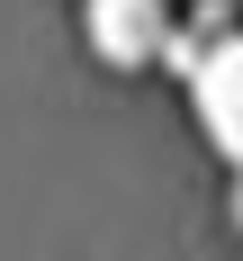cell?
<instances>
[{
  "label": "cell",
  "instance_id": "cell-1",
  "mask_svg": "<svg viewBox=\"0 0 243 261\" xmlns=\"http://www.w3.org/2000/svg\"><path fill=\"white\" fill-rule=\"evenodd\" d=\"M171 0H81V36L108 72H153L162 63V36H171Z\"/></svg>",
  "mask_w": 243,
  "mask_h": 261
},
{
  "label": "cell",
  "instance_id": "cell-2",
  "mask_svg": "<svg viewBox=\"0 0 243 261\" xmlns=\"http://www.w3.org/2000/svg\"><path fill=\"white\" fill-rule=\"evenodd\" d=\"M189 108H198V135L243 171V27H234V36H216L207 63L189 72Z\"/></svg>",
  "mask_w": 243,
  "mask_h": 261
},
{
  "label": "cell",
  "instance_id": "cell-3",
  "mask_svg": "<svg viewBox=\"0 0 243 261\" xmlns=\"http://www.w3.org/2000/svg\"><path fill=\"white\" fill-rule=\"evenodd\" d=\"M207 45H216V36H198V27L180 18V27H171V36H162V72H180V81H189V72H198V63H207Z\"/></svg>",
  "mask_w": 243,
  "mask_h": 261
},
{
  "label": "cell",
  "instance_id": "cell-4",
  "mask_svg": "<svg viewBox=\"0 0 243 261\" xmlns=\"http://www.w3.org/2000/svg\"><path fill=\"white\" fill-rule=\"evenodd\" d=\"M189 27H198V36H234V0H198Z\"/></svg>",
  "mask_w": 243,
  "mask_h": 261
},
{
  "label": "cell",
  "instance_id": "cell-5",
  "mask_svg": "<svg viewBox=\"0 0 243 261\" xmlns=\"http://www.w3.org/2000/svg\"><path fill=\"white\" fill-rule=\"evenodd\" d=\"M225 207H234V225H243V171H234V198H225Z\"/></svg>",
  "mask_w": 243,
  "mask_h": 261
}]
</instances>
